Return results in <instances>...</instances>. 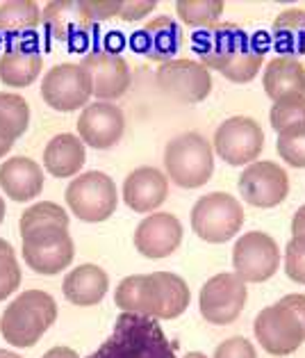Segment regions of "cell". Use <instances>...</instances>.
I'll list each match as a JSON object with an SVG mask.
<instances>
[{
	"label": "cell",
	"mask_w": 305,
	"mask_h": 358,
	"mask_svg": "<svg viewBox=\"0 0 305 358\" xmlns=\"http://www.w3.org/2000/svg\"><path fill=\"white\" fill-rule=\"evenodd\" d=\"M189 301L191 292L185 278L171 272L126 276L114 292L117 308L153 320H176L189 308Z\"/></svg>",
	"instance_id": "1"
},
{
	"label": "cell",
	"mask_w": 305,
	"mask_h": 358,
	"mask_svg": "<svg viewBox=\"0 0 305 358\" xmlns=\"http://www.w3.org/2000/svg\"><path fill=\"white\" fill-rule=\"evenodd\" d=\"M87 358H178L176 347L153 317L121 313L112 336Z\"/></svg>",
	"instance_id": "2"
},
{
	"label": "cell",
	"mask_w": 305,
	"mask_h": 358,
	"mask_svg": "<svg viewBox=\"0 0 305 358\" xmlns=\"http://www.w3.org/2000/svg\"><path fill=\"white\" fill-rule=\"evenodd\" d=\"M258 343L271 356H287L305 343V294L292 292L267 306L253 322Z\"/></svg>",
	"instance_id": "3"
},
{
	"label": "cell",
	"mask_w": 305,
	"mask_h": 358,
	"mask_svg": "<svg viewBox=\"0 0 305 358\" xmlns=\"http://www.w3.org/2000/svg\"><path fill=\"white\" fill-rule=\"evenodd\" d=\"M57 303L43 290H25L7 306L0 317V334L12 347H34L55 324Z\"/></svg>",
	"instance_id": "4"
},
{
	"label": "cell",
	"mask_w": 305,
	"mask_h": 358,
	"mask_svg": "<svg viewBox=\"0 0 305 358\" xmlns=\"http://www.w3.org/2000/svg\"><path fill=\"white\" fill-rule=\"evenodd\" d=\"M164 169L178 187L198 189L214 173V148L198 133L178 135L164 148Z\"/></svg>",
	"instance_id": "5"
},
{
	"label": "cell",
	"mask_w": 305,
	"mask_h": 358,
	"mask_svg": "<svg viewBox=\"0 0 305 358\" xmlns=\"http://www.w3.org/2000/svg\"><path fill=\"white\" fill-rule=\"evenodd\" d=\"M244 208L228 192H212L196 201L191 208V231L203 242L223 244L241 231Z\"/></svg>",
	"instance_id": "6"
},
{
	"label": "cell",
	"mask_w": 305,
	"mask_h": 358,
	"mask_svg": "<svg viewBox=\"0 0 305 358\" xmlns=\"http://www.w3.org/2000/svg\"><path fill=\"white\" fill-rule=\"evenodd\" d=\"M23 258L32 272L55 276L73 263L75 249L66 226H37L21 231Z\"/></svg>",
	"instance_id": "7"
},
{
	"label": "cell",
	"mask_w": 305,
	"mask_h": 358,
	"mask_svg": "<svg viewBox=\"0 0 305 358\" xmlns=\"http://www.w3.org/2000/svg\"><path fill=\"white\" fill-rule=\"evenodd\" d=\"M66 206L77 220L98 224L117 213V182L103 171H87L75 176L66 187Z\"/></svg>",
	"instance_id": "8"
},
{
	"label": "cell",
	"mask_w": 305,
	"mask_h": 358,
	"mask_svg": "<svg viewBox=\"0 0 305 358\" xmlns=\"http://www.w3.org/2000/svg\"><path fill=\"white\" fill-rule=\"evenodd\" d=\"M94 96V85L89 71L80 64H55L43 76L41 99L48 108L57 112H75L87 108Z\"/></svg>",
	"instance_id": "9"
},
{
	"label": "cell",
	"mask_w": 305,
	"mask_h": 358,
	"mask_svg": "<svg viewBox=\"0 0 305 358\" xmlns=\"http://www.w3.org/2000/svg\"><path fill=\"white\" fill-rule=\"evenodd\" d=\"M248 301V287L235 272H223L200 287L198 308L210 324L228 327L241 315L244 306Z\"/></svg>",
	"instance_id": "10"
},
{
	"label": "cell",
	"mask_w": 305,
	"mask_h": 358,
	"mask_svg": "<svg viewBox=\"0 0 305 358\" xmlns=\"http://www.w3.org/2000/svg\"><path fill=\"white\" fill-rule=\"evenodd\" d=\"M265 148V133L255 119L230 117L216 128L214 151L232 167H248L258 162Z\"/></svg>",
	"instance_id": "11"
},
{
	"label": "cell",
	"mask_w": 305,
	"mask_h": 358,
	"mask_svg": "<svg viewBox=\"0 0 305 358\" xmlns=\"http://www.w3.org/2000/svg\"><path fill=\"white\" fill-rule=\"evenodd\" d=\"M232 267L244 283H265L281 267V249L262 231L244 233L232 249Z\"/></svg>",
	"instance_id": "12"
},
{
	"label": "cell",
	"mask_w": 305,
	"mask_h": 358,
	"mask_svg": "<svg viewBox=\"0 0 305 358\" xmlns=\"http://www.w3.org/2000/svg\"><path fill=\"white\" fill-rule=\"evenodd\" d=\"M160 90L180 103H200L212 92V73L198 59H169L155 73Z\"/></svg>",
	"instance_id": "13"
},
{
	"label": "cell",
	"mask_w": 305,
	"mask_h": 358,
	"mask_svg": "<svg viewBox=\"0 0 305 358\" xmlns=\"http://www.w3.org/2000/svg\"><path fill=\"white\" fill-rule=\"evenodd\" d=\"M244 201L255 208H276L290 194V176L271 160H258L241 171L237 180Z\"/></svg>",
	"instance_id": "14"
},
{
	"label": "cell",
	"mask_w": 305,
	"mask_h": 358,
	"mask_svg": "<svg viewBox=\"0 0 305 358\" xmlns=\"http://www.w3.org/2000/svg\"><path fill=\"white\" fill-rule=\"evenodd\" d=\"M251 41V34H246L237 23H216L212 28L200 30L194 37V50L198 55V62L207 71H223L235 57H237L246 43Z\"/></svg>",
	"instance_id": "15"
},
{
	"label": "cell",
	"mask_w": 305,
	"mask_h": 358,
	"mask_svg": "<svg viewBox=\"0 0 305 358\" xmlns=\"http://www.w3.org/2000/svg\"><path fill=\"white\" fill-rule=\"evenodd\" d=\"M126 130V117L114 103H89L77 119V137L91 148H112Z\"/></svg>",
	"instance_id": "16"
},
{
	"label": "cell",
	"mask_w": 305,
	"mask_h": 358,
	"mask_svg": "<svg viewBox=\"0 0 305 358\" xmlns=\"http://www.w3.org/2000/svg\"><path fill=\"white\" fill-rule=\"evenodd\" d=\"M182 242V224L171 213H153L137 226L135 249L146 258H167Z\"/></svg>",
	"instance_id": "17"
},
{
	"label": "cell",
	"mask_w": 305,
	"mask_h": 358,
	"mask_svg": "<svg viewBox=\"0 0 305 358\" xmlns=\"http://www.w3.org/2000/svg\"><path fill=\"white\" fill-rule=\"evenodd\" d=\"M82 66L91 76L94 96L98 101H117L121 99L133 76H130V66L121 55L110 53V50H96L82 59Z\"/></svg>",
	"instance_id": "18"
},
{
	"label": "cell",
	"mask_w": 305,
	"mask_h": 358,
	"mask_svg": "<svg viewBox=\"0 0 305 358\" xmlns=\"http://www.w3.org/2000/svg\"><path fill=\"white\" fill-rule=\"evenodd\" d=\"M169 196V178L155 167H139L124 180V201L135 213H153Z\"/></svg>",
	"instance_id": "19"
},
{
	"label": "cell",
	"mask_w": 305,
	"mask_h": 358,
	"mask_svg": "<svg viewBox=\"0 0 305 358\" xmlns=\"http://www.w3.org/2000/svg\"><path fill=\"white\" fill-rule=\"evenodd\" d=\"M182 46L180 25L169 16H158L148 21L142 30L133 37V48L158 62H169Z\"/></svg>",
	"instance_id": "20"
},
{
	"label": "cell",
	"mask_w": 305,
	"mask_h": 358,
	"mask_svg": "<svg viewBox=\"0 0 305 358\" xmlns=\"http://www.w3.org/2000/svg\"><path fill=\"white\" fill-rule=\"evenodd\" d=\"M265 94L274 103L294 101L305 96V66L299 57L278 55L265 66Z\"/></svg>",
	"instance_id": "21"
},
{
	"label": "cell",
	"mask_w": 305,
	"mask_h": 358,
	"mask_svg": "<svg viewBox=\"0 0 305 358\" xmlns=\"http://www.w3.org/2000/svg\"><path fill=\"white\" fill-rule=\"evenodd\" d=\"M0 187L16 203H25L41 194L43 171L32 158L16 155L0 164Z\"/></svg>",
	"instance_id": "22"
},
{
	"label": "cell",
	"mask_w": 305,
	"mask_h": 358,
	"mask_svg": "<svg viewBox=\"0 0 305 358\" xmlns=\"http://www.w3.org/2000/svg\"><path fill=\"white\" fill-rule=\"evenodd\" d=\"M41 21L57 41L64 43H75L77 37H82L94 28L87 21L80 3H73V0H53V3H48L41 12Z\"/></svg>",
	"instance_id": "23"
},
{
	"label": "cell",
	"mask_w": 305,
	"mask_h": 358,
	"mask_svg": "<svg viewBox=\"0 0 305 358\" xmlns=\"http://www.w3.org/2000/svg\"><path fill=\"white\" fill-rule=\"evenodd\" d=\"M110 287V276L103 267L98 265H80L71 269L66 274L62 290L68 303L73 306H96L103 301V296L107 294Z\"/></svg>",
	"instance_id": "24"
},
{
	"label": "cell",
	"mask_w": 305,
	"mask_h": 358,
	"mask_svg": "<svg viewBox=\"0 0 305 358\" xmlns=\"http://www.w3.org/2000/svg\"><path fill=\"white\" fill-rule=\"evenodd\" d=\"M84 142L71 133L55 135L48 142L46 151H43V167L55 178H68L80 173V169L84 167Z\"/></svg>",
	"instance_id": "25"
},
{
	"label": "cell",
	"mask_w": 305,
	"mask_h": 358,
	"mask_svg": "<svg viewBox=\"0 0 305 358\" xmlns=\"http://www.w3.org/2000/svg\"><path fill=\"white\" fill-rule=\"evenodd\" d=\"M43 69V57L37 48H10L0 55V80L10 87H30Z\"/></svg>",
	"instance_id": "26"
},
{
	"label": "cell",
	"mask_w": 305,
	"mask_h": 358,
	"mask_svg": "<svg viewBox=\"0 0 305 358\" xmlns=\"http://www.w3.org/2000/svg\"><path fill=\"white\" fill-rule=\"evenodd\" d=\"M271 39L281 55H305V10L292 7L278 14L271 25Z\"/></svg>",
	"instance_id": "27"
},
{
	"label": "cell",
	"mask_w": 305,
	"mask_h": 358,
	"mask_svg": "<svg viewBox=\"0 0 305 358\" xmlns=\"http://www.w3.org/2000/svg\"><path fill=\"white\" fill-rule=\"evenodd\" d=\"M41 23V10L32 0H10L0 5V34L19 37Z\"/></svg>",
	"instance_id": "28"
},
{
	"label": "cell",
	"mask_w": 305,
	"mask_h": 358,
	"mask_svg": "<svg viewBox=\"0 0 305 358\" xmlns=\"http://www.w3.org/2000/svg\"><path fill=\"white\" fill-rule=\"evenodd\" d=\"M265 53H267L265 39L262 37H251V41L246 43V48H244L241 53L223 69L221 76L225 78V80L237 83V85L251 83L253 78L260 73V69H262Z\"/></svg>",
	"instance_id": "29"
},
{
	"label": "cell",
	"mask_w": 305,
	"mask_h": 358,
	"mask_svg": "<svg viewBox=\"0 0 305 358\" xmlns=\"http://www.w3.org/2000/svg\"><path fill=\"white\" fill-rule=\"evenodd\" d=\"M30 126V106L19 94L0 92V133L19 139Z\"/></svg>",
	"instance_id": "30"
},
{
	"label": "cell",
	"mask_w": 305,
	"mask_h": 358,
	"mask_svg": "<svg viewBox=\"0 0 305 358\" xmlns=\"http://www.w3.org/2000/svg\"><path fill=\"white\" fill-rule=\"evenodd\" d=\"M223 10L225 5L221 0H178L176 3L178 19L189 28L200 30H207L219 23Z\"/></svg>",
	"instance_id": "31"
},
{
	"label": "cell",
	"mask_w": 305,
	"mask_h": 358,
	"mask_svg": "<svg viewBox=\"0 0 305 358\" xmlns=\"http://www.w3.org/2000/svg\"><path fill=\"white\" fill-rule=\"evenodd\" d=\"M269 121H271V128L278 135H290L305 128V96L294 101L274 103L271 112H269Z\"/></svg>",
	"instance_id": "32"
},
{
	"label": "cell",
	"mask_w": 305,
	"mask_h": 358,
	"mask_svg": "<svg viewBox=\"0 0 305 358\" xmlns=\"http://www.w3.org/2000/svg\"><path fill=\"white\" fill-rule=\"evenodd\" d=\"M37 226H66L68 229V213L53 201H39L30 206L19 220L21 231L37 229Z\"/></svg>",
	"instance_id": "33"
},
{
	"label": "cell",
	"mask_w": 305,
	"mask_h": 358,
	"mask_svg": "<svg viewBox=\"0 0 305 358\" xmlns=\"http://www.w3.org/2000/svg\"><path fill=\"white\" fill-rule=\"evenodd\" d=\"M21 285V267L16 260L14 247L0 238V301L14 294Z\"/></svg>",
	"instance_id": "34"
},
{
	"label": "cell",
	"mask_w": 305,
	"mask_h": 358,
	"mask_svg": "<svg viewBox=\"0 0 305 358\" xmlns=\"http://www.w3.org/2000/svg\"><path fill=\"white\" fill-rule=\"evenodd\" d=\"M278 155L296 169H305V128L290 135H278Z\"/></svg>",
	"instance_id": "35"
},
{
	"label": "cell",
	"mask_w": 305,
	"mask_h": 358,
	"mask_svg": "<svg viewBox=\"0 0 305 358\" xmlns=\"http://www.w3.org/2000/svg\"><path fill=\"white\" fill-rule=\"evenodd\" d=\"M285 272L294 283L305 285V235L292 238L285 247Z\"/></svg>",
	"instance_id": "36"
},
{
	"label": "cell",
	"mask_w": 305,
	"mask_h": 358,
	"mask_svg": "<svg viewBox=\"0 0 305 358\" xmlns=\"http://www.w3.org/2000/svg\"><path fill=\"white\" fill-rule=\"evenodd\" d=\"M80 7L87 16V21L91 25L114 19L121 14V7H124V0H80Z\"/></svg>",
	"instance_id": "37"
},
{
	"label": "cell",
	"mask_w": 305,
	"mask_h": 358,
	"mask_svg": "<svg viewBox=\"0 0 305 358\" xmlns=\"http://www.w3.org/2000/svg\"><path fill=\"white\" fill-rule=\"evenodd\" d=\"M212 358H258V354L251 340H246L244 336H232L216 347Z\"/></svg>",
	"instance_id": "38"
},
{
	"label": "cell",
	"mask_w": 305,
	"mask_h": 358,
	"mask_svg": "<svg viewBox=\"0 0 305 358\" xmlns=\"http://www.w3.org/2000/svg\"><path fill=\"white\" fill-rule=\"evenodd\" d=\"M155 7H158V3L155 0H124V7H121V14H119V19H124V21H139V19H144L146 14H151Z\"/></svg>",
	"instance_id": "39"
},
{
	"label": "cell",
	"mask_w": 305,
	"mask_h": 358,
	"mask_svg": "<svg viewBox=\"0 0 305 358\" xmlns=\"http://www.w3.org/2000/svg\"><path fill=\"white\" fill-rule=\"evenodd\" d=\"M301 235H305V206H301L292 217V238H301Z\"/></svg>",
	"instance_id": "40"
},
{
	"label": "cell",
	"mask_w": 305,
	"mask_h": 358,
	"mask_svg": "<svg viewBox=\"0 0 305 358\" xmlns=\"http://www.w3.org/2000/svg\"><path fill=\"white\" fill-rule=\"evenodd\" d=\"M41 358H80V356H77L71 347H53V349H48Z\"/></svg>",
	"instance_id": "41"
},
{
	"label": "cell",
	"mask_w": 305,
	"mask_h": 358,
	"mask_svg": "<svg viewBox=\"0 0 305 358\" xmlns=\"http://www.w3.org/2000/svg\"><path fill=\"white\" fill-rule=\"evenodd\" d=\"M14 146V139H10L7 135L0 133V158H5L7 153H10V148Z\"/></svg>",
	"instance_id": "42"
},
{
	"label": "cell",
	"mask_w": 305,
	"mask_h": 358,
	"mask_svg": "<svg viewBox=\"0 0 305 358\" xmlns=\"http://www.w3.org/2000/svg\"><path fill=\"white\" fill-rule=\"evenodd\" d=\"M0 358H21V356L14 352H7V349H0Z\"/></svg>",
	"instance_id": "43"
},
{
	"label": "cell",
	"mask_w": 305,
	"mask_h": 358,
	"mask_svg": "<svg viewBox=\"0 0 305 358\" xmlns=\"http://www.w3.org/2000/svg\"><path fill=\"white\" fill-rule=\"evenodd\" d=\"M182 358H207L205 354H200V352H189V354H185Z\"/></svg>",
	"instance_id": "44"
},
{
	"label": "cell",
	"mask_w": 305,
	"mask_h": 358,
	"mask_svg": "<svg viewBox=\"0 0 305 358\" xmlns=\"http://www.w3.org/2000/svg\"><path fill=\"white\" fill-rule=\"evenodd\" d=\"M3 220H5V201L0 196V224H3Z\"/></svg>",
	"instance_id": "45"
}]
</instances>
